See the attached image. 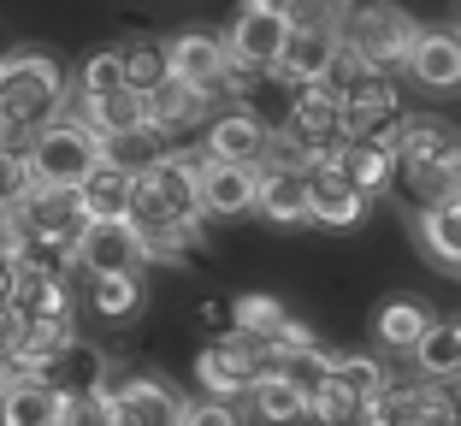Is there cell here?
Returning <instances> with one entry per match:
<instances>
[{"label":"cell","instance_id":"6da1fadb","mask_svg":"<svg viewBox=\"0 0 461 426\" xmlns=\"http://www.w3.org/2000/svg\"><path fill=\"white\" fill-rule=\"evenodd\" d=\"M414 36H420V24H414L396 0H355L338 18L343 54L361 59L366 71H396L408 59V48H414Z\"/></svg>","mask_w":461,"mask_h":426},{"label":"cell","instance_id":"7a4b0ae2","mask_svg":"<svg viewBox=\"0 0 461 426\" xmlns=\"http://www.w3.org/2000/svg\"><path fill=\"white\" fill-rule=\"evenodd\" d=\"M0 107H13L30 131L66 119L71 107V89H66V71H59L54 54L41 48H18V54H0Z\"/></svg>","mask_w":461,"mask_h":426},{"label":"cell","instance_id":"3957f363","mask_svg":"<svg viewBox=\"0 0 461 426\" xmlns=\"http://www.w3.org/2000/svg\"><path fill=\"white\" fill-rule=\"evenodd\" d=\"M202 149H172L136 178V225H172V220H202Z\"/></svg>","mask_w":461,"mask_h":426},{"label":"cell","instance_id":"277c9868","mask_svg":"<svg viewBox=\"0 0 461 426\" xmlns=\"http://www.w3.org/2000/svg\"><path fill=\"white\" fill-rule=\"evenodd\" d=\"M24 166H30V184H41V190H77L101 166V137L83 119H54L30 137Z\"/></svg>","mask_w":461,"mask_h":426},{"label":"cell","instance_id":"5b68a950","mask_svg":"<svg viewBox=\"0 0 461 426\" xmlns=\"http://www.w3.org/2000/svg\"><path fill=\"white\" fill-rule=\"evenodd\" d=\"M338 95H343V137L349 142H384V149H391L402 119H408L396 83L384 77V71H355Z\"/></svg>","mask_w":461,"mask_h":426},{"label":"cell","instance_id":"8992f818","mask_svg":"<svg viewBox=\"0 0 461 426\" xmlns=\"http://www.w3.org/2000/svg\"><path fill=\"white\" fill-rule=\"evenodd\" d=\"M278 137L296 142L302 160H326L331 149L343 142V95L331 89V83H308V89H296V101H290L285 124H278Z\"/></svg>","mask_w":461,"mask_h":426},{"label":"cell","instance_id":"52a82bcc","mask_svg":"<svg viewBox=\"0 0 461 426\" xmlns=\"http://www.w3.org/2000/svg\"><path fill=\"white\" fill-rule=\"evenodd\" d=\"M142 267H149V249L136 220H83L66 273H142Z\"/></svg>","mask_w":461,"mask_h":426},{"label":"cell","instance_id":"ba28073f","mask_svg":"<svg viewBox=\"0 0 461 426\" xmlns=\"http://www.w3.org/2000/svg\"><path fill=\"white\" fill-rule=\"evenodd\" d=\"M260 373V344H249L243 331H225L195 356V385L202 397H225V403H249V385Z\"/></svg>","mask_w":461,"mask_h":426},{"label":"cell","instance_id":"9c48e42d","mask_svg":"<svg viewBox=\"0 0 461 426\" xmlns=\"http://www.w3.org/2000/svg\"><path fill=\"white\" fill-rule=\"evenodd\" d=\"M267 142H272V124L260 119L249 101H225V107H213V119H207L202 154L207 160H230V166H260L267 160Z\"/></svg>","mask_w":461,"mask_h":426},{"label":"cell","instance_id":"30bf717a","mask_svg":"<svg viewBox=\"0 0 461 426\" xmlns=\"http://www.w3.org/2000/svg\"><path fill=\"white\" fill-rule=\"evenodd\" d=\"M338 59H343L338 24H290V41L278 48V59H272L267 77L290 83V89H308V83H326Z\"/></svg>","mask_w":461,"mask_h":426},{"label":"cell","instance_id":"8fae6325","mask_svg":"<svg viewBox=\"0 0 461 426\" xmlns=\"http://www.w3.org/2000/svg\"><path fill=\"white\" fill-rule=\"evenodd\" d=\"M166 77L195 83L207 95H225V77H230L225 36L219 30H177V36H166Z\"/></svg>","mask_w":461,"mask_h":426},{"label":"cell","instance_id":"7c38bea8","mask_svg":"<svg viewBox=\"0 0 461 426\" xmlns=\"http://www.w3.org/2000/svg\"><path fill=\"white\" fill-rule=\"evenodd\" d=\"M225 36V54L237 71H272V59H278V48L290 41V18L285 13H267V6H243V13L230 18V30H219Z\"/></svg>","mask_w":461,"mask_h":426},{"label":"cell","instance_id":"4fadbf2b","mask_svg":"<svg viewBox=\"0 0 461 426\" xmlns=\"http://www.w3.org/2000/svg\"><path fill=\"white\" fill-rule=\"evenodd\" d=\"M366 220V195L343 178L331 160L308 166V225H326V231H355Z\"/></svg>","mask_w":461,"mask_h":426},{"label":"cell","instance_id":"5bb4252c","mask_svg":"<svg viewBox=\"0 0 461 426\" xmlns=\"http://www.w3.org/2000/svg\"><path fill=\"white\" fill-rule=\"evenodd\" d=\"M113 426H184V397L166 379H119L107 385Z\"/></svg>","mask_w":461,"mask_h":426},{"label":"cell","instance_id":"9a60e30c","mask_svg":"<svg viewBox=\"0 0 461 426\" xmlns=\"http://www.w3.org/2000/svg\"><path fill=\"white\" fill-rule=\"evenodd\" d=\"M255 195H260V166L202 160V213L207 220H243V213H255Z\"/></svg>","mask_w":461,"mask_h":426},{"label":"cell","instance_id":"2e32d148","mask_svg":"<svg viewBox=\"0 0 461 426\" xmlns=\"http://www.w3.org/2000/svg\"><path fill=\"white\" fill-rule=\"evenodd\" d=\"M249 409H255L260 426H302L313 421V391L278 367H260L255 385H249Z\"/></svg>","mask_w":461,"mask_h":426},{"label":"cell","instance_id":"e0dca14e","mask_svg":"<svg viewBox=\"0 0 461 426\" xmlns=\"http://www.w3.org/2000/svg\"><path fill=\"white\" fill-rule=\"evenodd\" d=\"M402 71L420 89H461V30H420L414 36V48H408Z\"/></svg>","mask_w":461,"mask_h":426},{"label":"cell","instance_id":"ac0fdd59","mask_svg":"<svg viewBox=\"0 0 461 426\" xmlns=\"http://www.w3.org/2000/svg\"><path fill=\"white\" fill-rule=\"evenodd\" d=\"M77 101V119L95 131V137H131V131H149V95L119 83V89H101V95H71Z\"/></svg>","mask_w":461,"mask_h":426},{"label":"cell","instance_id":"d6986e66","mask_svg":"<svg viewBox=\"0 0 461 426\" xmlns=\"http://www.w3.org/2000/svg\"><path fill=\"white\" fill-rule=\"evenodd\" d=\"M255 213L272 225H308V166H278V160L260 166Z\"/></svg>","mask_w":461,"mask_h":426},{"label":"cell","instance_id":"ffe728a7","mask_svg":"<svg viewBox=\"0 0 461 426\" xmlns=\"http://www.w3.org/2000/svg\"><path fill=\"white\" fill-rule=\"evenodd\" d=\"M71 278H83V303H89L95 320H107V326H124V320H136L149 308L142 273H71Z\"/></svg>","mask_w":461,"mask_h":426},{"label":"cell","instance_id":"44dd1931","mask_svg":"<svg viewBox=\"0 0 461 426\" xmlns=\"http://www.w3.org/2000/svg\"><path fill=\"white\" fill-rule=\"evenodd\" d=\"M213 107H219V95H207L195 83H177V77H166L160 89H149V124L160 137H184L190 124L213 119Z\"/></svg>","mask_w":461,"mask_h":426},{"label":"cell","instance_id":"7402d4cb","mask_svg":"<svg viewBox=\"0 0 461 426\" xmlns=\"http://www.w3.org/2000/svg\"><path fill=\"white\" fill-rule=\"evenodd\" d=\"M71 202H77L83 220H131V207H136V178L124 172V166L101 160L89 178L71 190Z\"/></svg>","mask_w":461,"mask_h":426},{"label":"cell","instance_id":"603a6c76","mask_svg":"<svg viewBox=\"0 0 461 426\" xmlns=\"http://www.w3.org/2000/svg\"><path fill=\"white\" fill-rule=\"evenodd\" d=\"M326 160L338 166L343 178L366 195V202H373V195H384V190H396V149H384V142H349V137H343Z\"/></svg>","mask_w":461,"mask_h":426},{"label":"cell","instance_id":"cb8c5ba5","mask_svg":"<svg viewBox=\"0 0 461 426\" xmlns=\"http://www.w3.org/2000/svg\"><path fill=\"white\" fill-rule=\"evenodd\" d=\"M66 385L54 379H18V385H0V426H59L66 414Z\"/></svg>","mask_w":461,"mask_h":426},{"label":"cell","instance_id":"d4e9b609","mask_svg":"<svg viewBox=\"0 0 461 426\" xmlns=\"http://www.w3.org/2000/svg\"><path fill=\"white\" fill-rule=\"evenodd\" d=\"M391 149H396V166H414V160H444V154H461V131H456L449 119H426V113H408Z\"/></svg>","mask_w":461,"mask_h":426},{"label":"cell","instance_id":"484cf974","mask_svg":"<svg viewBox=\"0 0 461 426\" xmlns=\"http://www.w3.org/2000/svg\"><path fill=\"white\" fill-rule=\"evenodd\" d=\"M414 243L426 249V261L461 273V202L420 207V220H414Z\"/></svg>","mask_w":461,"mask_h":426},{"label":"cell","instance_id":"4316f807","mask_svg":"<svg viewBox=\"0 0 461 426\" xmlns=\"http://www.w3.org/2000/svg\"><path fill=\"white\" fill-rule=\"evenodd\" d=\"M426 326H432V314H426L414 296H391V303H379V314H373L379 349H396V356H414V344H420Z\"/></svg>","mask_w":461,"mask_h":426},{"label":"cell","instance_id":"83f0119b","mask_svg":"<svg viewBox=\"0 0 461 426\" xmlns=\"http://www.w3.org/2000/svg\"><path fill=\"white\" fill-rule=\"evenodd\" d=\"M54 385H66V391H107V349H95L89 338H71L66 349H59V361H54V373H48Z\"/></svg>","mask_w":461,"mask_h":426},{"label":"cell","instance_id":"f1b7e54d","mask_svg":"<svg viewBox=\"0 0 461 426\" xmlns=\"http://www.w3.org/2000/svg\"><path fill=\"white\" fill-rule=\"evenodd\" d=\"M414 367L426 373V379H461V331L456 320H432V326L420 331V344H414Z\"/></svg>","mask_w":461,"mask_h":426},{"label":"cell","instance_id":"f546056e","mask_svg":"<svg viewBox=\"0 0 461 426\" xmlns=\"http://www.w3.org/2000/svg\"><path fill=\"white\" fill-rule=\"evenodd\" d=\"M320 385H338V391H349V397L373 403L384 385H391V373H384V361H373V356H331V367H326Z\"/></svg>","mask_w":461,"mask_h":426},{"label":"cell","instance_id":"4dcf8cb0","mask_svg":"<svg viewBox=\"0 0 461 426\" xmlns=\"http://www.w3.org/2000/svg\"><path fill=\"white\" fill-rule=\"evenodd\" d=\"M142 231V249H149V261H166L177 267L184 255H190L195 243H202V220H172V225H136Z\"/></svg>","mask_w":461,"mask_h":426},{"label":"cell","instance_id":"1f68e13d","mask_svg":"<svg viewBox=\"0 0 461 426\" xmlns=\"http://www.w3.org/2000/svg\"><path fill=\"white\" fill-rule=\"evenodd\" d=\"M278 320H285V303H278V296H237V303H230V331H243L249 344H267L272 331H278Z\"/></svg>","mask_w":461,"mask_h":426},{"label":"cell","instance_id":"d6a6232c","mask_svg":"<svg viewBox=\"0 0 461 426\" xmlns=\"http://www.w3.org/2000/svg\"><path fill=\"white\" fill-rule=\"evenodd\" d=\"M313 421L320 426H379L373 421V403L349 397V391H338V385H313Z\"/></svg>","mask_w":461,"mask_h":426},{"label":"cell","instance_id":"836d02e7","mask_svg":"<svg viewBox=\"0 0 461 426\" xmlns=\"http://www.w3.org/2000/svg\"><path fill=\"white\" fill-rule=\"evenodd\" d=\"M119 54H124V83H131V89L149 95V89L166 83V41H124Z\"/></svg>","mask_w":461,"mask_h":426},{"label":"cell","instance_id":"e575fe53","mask_svg":"<svg viewBox=\"0 0 461 426\" xmlns=\"http://www.w3.org/2000/svg\"><path fill=\"white\" fill-rule=\"evenodd\" d=\"M124 83V54L119 48H95V54L77 66V95H101V89H119Z\"/></svg>","mask_w":461,"mask_h":426},{"label":"cell","instance_id":"d590c367","mask_svg":"<svg viewBox=\"0 0 461 426\" xmlns=\"http://www.w3.org/2000/svg\"><path fill=\"white\" fill-rule=\"evenodd\" d=\"M59 426H113V397L107 391H71Z\"/></svg>","mask_w":461,"mask_h":426},{"label":"cell","instance_id":"8d00e7d4","mask_svg":"<svg viewBox=\"0 0 461 426\" xmlns=\"http://www.w3.org/2000/svg\"><path fill=\"white\" fill-rule=\"evenodd\" d=\"M184 426H243V409L225 397H195L184 403Z\"/></svg>","mask_w":461,"mask_h":426},{"label":"cell","instance_id":"74e56055","mask_svg":"<svg viewBox=\"0 0 461 426\" xmlns=\"http://www.w3.org/2000/svg\"><path fill=\"white\" fill-rule=\"evenodd\" d=\"M30 195V166H24V154H6L0 149V213L6 207H18Z\"/></svg>","mask_w":461,"mask_h":426},{"label":"cell","instance_id":"f35d334b","mask_svg":"<svg viewBox=\"0 0 461 426\" xmlns=\"http://www.w3.org/2000/svg\"><path fill=\"white\" fill-rule=\"evenodd\" d=\"M30 137H36V131H30V124L18 119L13 107H0V149H6V154H24Z\"/></svg>","mask_w":461,"mask_h":426},{"label":"cell","instance_id":"ab89813d","mask_svg":"<svg viewBox=\"0 0 461 426\" xmlns=\"http://www.w3.org/2000/svg\"><path fill=\"white\" fill-rule=\"evenodd\" d=\"M13 296H18V267L0 255V314H13Z\"/></svg>","mask_w":461,"mask_h":426},{"label":"cell","instance_id":"60d3db41","mask_svg":"<svg viewBox=\"0 0 461 426\" xmlns=\"http://www.w3.org/2000/svg\"><path fill=\"white\" fill-rule=\"evenodd\" d=\"M243 6H267V13H285L290 0H243Z\"/></svg>","mask_w":461,"mask_h":426},{"label":"cell","instance_id":"b9f144b4","mask_svg":"<svg viewBox=\"0 0 461 426\" xmlns=\"http://www.w3.org/2000/svg\"><path fill=\"white\" fill-rule=\"evenodd\" d=\"M338 6H355V0H338Z\"/></svg>","mask_w":461,"mask_h":426},{"label":"cell","instance_id":"7bdbcfd3","mask_svg":"<svg viewBox=\"0 0 461 426\" xmlns=\"http://www.w3.org/2000/svg\"><path fill=\"white\" fill-rule=\"evenodd\" d=\"M456 331H461V320H456Z\"/></svg>","mask_w":461,"mask_h":426}]
</instances>
